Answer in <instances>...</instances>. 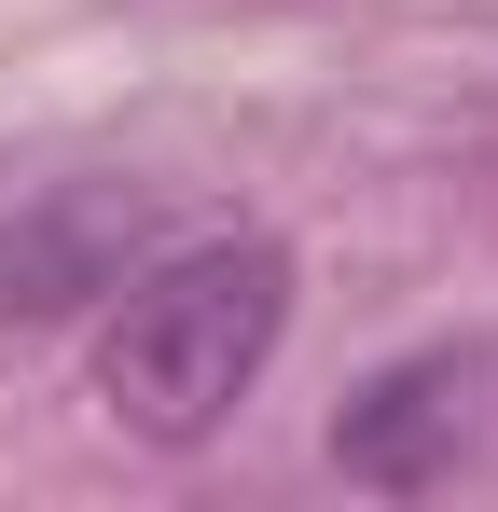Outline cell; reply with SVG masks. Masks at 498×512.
Returning <instances> with one entry per match:
<instances>
[{
	"label": "cell",
	"instance_id": "obj_2",
	"mask_svg": "<svg viewBox=\"0 0 498 512\" xmlns=\"http://www.w3.org/2000/svg\"><path fill=\"white\" fill-rule=\"evenodd\" d=\"M471 402H485V360H471V346H415V360H388V374L332 416V471L415 499V485H443V471L471 457Z\"/></svg>",
	"mask_w": 498,
	"mask_h": 512
},
{
	"label": "cell",
	"instance_id": "obj_1",
	"mask_svg": "<svg viewBox=\"0 0 498 512\" xmlns=\"http://www.w3.org/2000/svg\"><path fill=\"white\" fill-rule=\"evenodd\" d=\"M291 333V250L277 236H208V250H139L97 333V402L139 443H208L249 402V374Z\"/></svg>",
	"mask_w": 498,
	"mask_h": 512
},
{
	"label": "cell",
	"instance_id": "obj_3",
	"mask_svg": "<svg viewBox=\"0 0 498 512\" xmlns=\"http://www.w3.org/2000/svg\"><path fill=\"white\" fill-rule=\"evenodd\" d=\"M139 250H153V208L125 180H70V194L0 222V319H70L97 291H125Z\"/></svg>",
	"mask_w": 498,
	"mask_h": 512
}]
</instances>
